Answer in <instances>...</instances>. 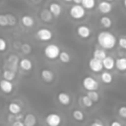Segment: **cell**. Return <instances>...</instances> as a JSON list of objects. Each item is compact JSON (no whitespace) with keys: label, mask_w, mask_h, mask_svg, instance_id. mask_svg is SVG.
Returning a JSON list of instances; mask_svg holds the SVG:
<instances>
[{"label":"cell","mask_w":126,"mask_h":126,"mask_svg":"<svg viewBox=\"0 0 126 126\" xmlns=\"http://www.w3.org/2000/svg\"><path fill=\"white\" fill-rule=\"evenodd\" d=\"M97 43L101 49H112L116 44V37L110 32H100L97 34Z\"/></svg>","instance_id":"obj_1"},{"label":"cell","mask_w":126,"mask_h":126,"mask_svg":"<svg viewBox=\"0 0 126 126\" xmlns=\"http://www.w3.org/2000/svg\"><path fill=\"white\" fill-rule=\"evenodd\" d=\"M43 52H44V55L48 59L54 60V59L58 58L59 53H60V49H59L58 45H56L54 43H50V44H48V45H46L44 47Z\"/></svg>","instance_id":"obj_2"},{"label":"cell","mask_w":126,"mask_h":126,"mask_svg":"<svg viewBox=\"0 0 126 126\" xmlns=\"http://www.w3.org/2000/svg\"><path fill=\"white\" fill-rule=\"evenodd\" d=\"M83 87L88 92H96L98 89V82L91 76H87L83 80Z\"/></svg>","instance_id":"obj_3"},{"label":"cell","mask_w":126,"mask_h":126,"mask_svg":"<svg viewBox=\"0 0 126 126\" xmlns=\"http://www.w3.org/2000/svg\"><path fill=\"white\" fill-rule=\"evenodd\" d=\"M18 64H19V58L17 55H10L6 61V63L4 64V70H8L11 72H16L17 68H18Z\"/></svg>","instance_id":"obj_4"},{"label":"cell","mask_w":126,"mask_h":126,"mask_svg":"<svg viewBox=\"0 0 126 126\" xmlns=\"http://www.w3.org/2000/svg\"><path fill=\"white\" fill-rule=\"evenodd\" d=\"M86 11L81 5H73L70 9V16L75 20H81L85 17Z\"/></svg>","instance_id":"obj_5"},{"label":"cell","mask_w":126,"mask_h":126,"mask_svg":"<svg viewBox=\"0 0 126 126\" xmlns=\"http://www.w3.org/2000/svg\"><path fill=\"white\" fill-rule=\"evenodd\" d=\"M61 117L57 113H49L45 117V123L48 126H59L61 124Z\"/></svg>","instance_id":"obj_6"},{"label":"cell","mask_w":126,"mask_h":126,"mask_svg":"<svg viewBox=\"0 0 126 126\" xmlns=\"http://www.w3.org/2000/svg\"><path fill=\"white\" fill-rule=\"evenodd\" d=\"M36 36L41 41H48L52 38L53 34H52V32L50 30H48L46 28H41L36 32Z\"/></svg>","instance_id":"obj_7"},{"label":"cell","mask_w":126,"mask_h":126,"mask_svg":"<svg viewBox=\"0 0 126 126\" xmlns=\"http://www.w3.org/2000/svg\"><path fill=\"white\" fill-rule=\"evenodd\" d=\"M89 67L94 73H98V72H100L102 70L101 61H99L97 59H94V58H91L90 59V61H89Z\"/></svg>","instance_id":"obj_8"},{"label":"cell","mask_w":126,"mask_h":126,"mask_svg":"<svg viewBox=\"0 0 126 126\" xmlns=\"http://www.w3.org/2000/svg\"><path fill=\"white\" fill-rule=\"evenodd\" d=\"M77 33L82 38H88L91 35V29L85 25H81L77 28Z\"/></svg>","instance_id":"obj_9"},{"label":"cell","mask_w":126,"mask_h":126,"mask_svg":"<svg viewBox=\"0 0 126 126\" xmlns=\"http://www.w3.org/2000/svg\"><path fill=\"white\" fill-rule=\"evenodd\" d=\"M48 11H49L50 14L52 15V17H53V16H54V17H58V16H60V14H61V12H62V8H61V6H60L58 3L52 2V3L49 4Z\"/></svg>","instance_id":"obj_10"},{"label":"cell","mask_w":126,"mask_h":126,"mask_svg":"<svg viewBox=\"0 0 126 126\" xmlns=\"http://www.w3.org/2000/svg\"><path fill=\"white\" fill-rule=\"evenodd\" d=\"M40 76L46 83H51L54 80V73L49 69H42L40 72Z\"/></svg>","instance_id":"obj_11"},{"label":"cell","mask_w":126,"mask_h":126,"mask_svg":"<svg viewBox=\"0 0 126 126\" xmlns=\"http://www.w3.org/2000/svg\"><path fill=\"white\" fill-rule=\"evenodd\" d=\"M13 84L11 82H8L6 80H1L0 81V90L5 93V94H11L13 92Z\"/></svg>","instance_id":"obj_12"},{"label":"cell","mask_w":126,"mask_h":126,"mask_svg":"<svg viewBox=\"0 0 126 126\" xmlns=\"http://www.w3.org/2000/svg\"><path fill=\"white\" fill-rule=\"evenodd\" d=\"M112 10V5L111 3L107 2V1H102V2H99L98 4V11L102 14H108L110 13Z\"/></svg>","instance_id":"obj_13"},{"label":"cell","mask_w":126,"mask_h":126,"mask_svg":"<svg viewBox=\"0 0 126 126\" xmlns=\"http://www.w3.org/2000/svg\"><path fill=\"white\" fill-rule=\"evenodd\" d=\"M114 62H115V60L113 59V57L107 55V56L101 61L102 68H105L106 70H111V69L114 68Z\"/></svg>","instance_id":"obj_14"},{"label":"cell","mask_w":126,"mask_h":126,"mask_svg":"<svg viewBox=\"0 0 126 126\" xmlns=\"http://www.w3.org/2000/svg\"><path fill=\"white\" fill-rule=\"evenodd\" d=\"M57 98H58V101L63 105H68L71 101V97H70L69 94H67L65 92H60L57 95Z\"/></svg>","instance_id":"obj_15"},{"label":"cell","mask_w":126,"mask_h":126,"mask_svg":"<svg viewBox=\"0 0 126 126\" xmlns=\"http://www.w3.org/2000/svg\"><path fill=\"white\" fill-rule=\"evenodd\" d=\"M24 126H35L36 124V118L33 114L28 113L24 117Z\"/></svg>","instance_id":"obj_16"},{"label":"cell","mask_w":126,"mask_h":126,"mask_svg":"<svg viewBox=\"0 0 126 126\" xmlns=\"http://www.w3.org/2000/svg\"><path fill=\"white\" fill-rule=\"evenodd\" d=\"M19 66L25 71H30L32 67V63L29 58H23L19 61Z\"/></svg>","instance_id":"obj_17"},{"label":"cell","mask_w":126,"mask_h":126,"mask_svg":"<svg viewBox=\"0 0 126 126\" xmlns=\"http://www.w3.org/2000/svg\"><path fill=\"white\" fill-rule=\"evenodd\" d=\"M8 110H9L10 114H12V115H18V114L21 113L22 108H21V106H20L18 103H16V102H11V103L8 105Z\"/></svg>","instance_id":"obj_18"},{"label":"cell","mask_w":126,"mask_h":126,"mask_svg":"<svg viewBox=\"0 0 126 126\" xmlns=\"http://www.w3.org/2000/svg\"><path fill=\"white\" fill-rule=\"evenodd\" d=\"M93 55H94L93 58L97 59V60H99V61H102V60L107 56V55H106V52H105L103 49H101V48H96V49H94V52H93Z\"/></svg>","instance_id":"obj_19"},{"label":"cell","mask_w":126,"mask_h":126,"mask_svg":"<svg viewBox=\"0 0 126 126\" xmlns=\"http://www.w3.org/2000/svg\"><path fill=\"white\" fill-rule=\"evenodd\" d=\"M114 66L119 70V71H125L126 70V59L124 57H120L115 60Z\"/></svg>","instance_id":"obj_20"},{"label":"cell","mask_w":126,"mask_h":126,"mask_svg":"<svg viewBox=\"0 0 126 126\" xmlns=\"http://www.w3.org/2000/svg\"><path fill=\"white\" fill-rule=\"evenodd\" d=\"M39 17L43 22H50L52 20V15L48 11V9H43L39 13Z\"/></svg>","instance_id":"obj_21"},{"label":"cell","mask_w":126,"mask_h":126,"mask_svg":"<svg viewBox=\"0 0 126 126\" xmlns=\"http://www.w3.org/2000/svg\"><path fill=\"white\" fill-rule=\"evenodd\" d=\"M22 24H23L25 27H27V28H31V27L33 26L34 21H33V19H32L31 16L26 15V16H23V17H22Z\"/></svg>","instance_id":"obj_22"},{"label":"cell","mask_w":126,"mask_h":126,"mask_svg":"<svg viewBox=\"0 0 126 126\" xmlns=\"http://www.w3.org/2000/svg\"><path fill=\"white\" fill-rule=\"evenodd\" d=\"M95 5V2L94 0H82L81 1V6L86 10H92Z\"/></svg>","instance_id":"obj_23"},{"label":"cell","mask_w":126,"mask_h":126,"mask_svg":"<svg viewBox=\"0 0 126 126\" xmlns=\"http://www.w3.org/2000/svg\"><path fill=\"white\" fill-rule=\"evenodd\" d=\"M99 22H100L101 26H102L103 28H106V29H108V28H110V27L112 26V21H111V19H110L109 17H107V16L101 17L100 20H99Z\"/></svg>","instance_id":"obj_24"},{"label":"cell","mask_w":126,"mask_h":126,"mask_svg":"<svg viewBox=\"0 0 126 126\" xmlns=\"http://www.w3.org/2000/svg\"><path fill=\"white\" fill-rule=\"evenodd\" d=\"M58 58L60 59V61H61L62 63H68V62H70V60H71V57H70L69 53L66 52V51H60Z\"/></svg>","instance_id":"obj_25"},{"label":"cell","mask_w":126,"mask_h":126,"mask_svg":"<svg viewBox=\"0 0 126 126\" xmlns=\"http://www.w3.org/2000/svg\"><path fill=\"white\" fill-rule=\"evenodd\" d=\"M100 78H101V81L105 84H110L112 82V75L109 72H103L100 75Z\"/></svg>","instance_id":"obj_26"},{"label":"cell","mask_w":126,"mask_h":126,"mask_svg":"<svg viewBox=\"0 0 126 126\" xmlns=\"http://www.w3.org/2000/svg\"><path fill=\"white\" fill-rule=\"evenodd\" d=\"M72 116H73V118H74L75 120H77V121H83L84 118H85L84 113H83L81 110H79V109L74 110V111L72 112Z\"/></svg>","instance_id":"obj_27"},{"label":"cell","mask_w":126,"mask_h":126,"mask_svg":"<svg viewBox=\"0 0 126 126\" xmlns=\"http://www.w3.org/2000/svg\"><path fill=\"white\" fill-rule=\"evenodd\" d=\"M15 73L14 72H11V71H8V70H4L3 72V80H6L8 82H11L15 79Z\"/></svg>","instance_id":"obj_28"},{"label":"cell","mask_w":126,"mask_h":126,"mask_svg":"<svg viewBox=\"0 0 126 126\" xmlns=\"http://www.w3.org/2000/svg\"><path fill=\"white\" fill-rule=\"evenodd\" d=\"M6 18H7V23H8V26L10 27H13L17 24V19L14 15L12 14H6Z\"/></svg>","instance_id":"obj_29"},{"label":"cell","mask_w":126,"mask_h":126,"mask_svg":"<svg viewBox=\"0 0 126 126\" xmlns=\"http://www.w3.org/2000/svg\"><path fill=\"white\" fill-rule=\"evenodd\" d=\"M87 96L93 101V102H96L99 99V94H97V92H88Z\"/></svg>","instance_id":"obj_30"},{"label":"cell","mask_w":126,"mask_h":126,"mask_svg":"<svg viewBox=\"0 0 126 126\" xmlns=\"http://www.w3.org/2000/svg\"><path fill=\"white\" fill-rule=\"evenodd\" d=\"M81 100H82V102H83V105H84L85 107H87V108L92 107V106H93V104H94V102H93V101H92V100H91L87 95L82 96Z\"/></svg>","instance_id":"obj_31"},{"label":"cell","mask_w":126,"mask_h":126,"mask_svg":"<svg viewBox=\"0 0 126 126\" xmlns=\"http://www.w3.org/2000/svg\"><path fill=\"white\" fill-rule=\"evenodd\" d=\"M20 49H21V51H22L24 54H30V53L32 52V46H31L29 43L21 44Z\"/></svg>","instance_id":"obj_32"},{"label":"cell","mask_w":126,"mask_h":126,"mask_svg":"<svg viewBox=\"0 0 126 126\" xmlns=\"http://www.w3.org/2000/svg\"><path fill=\"white\" fill-rule=\"evenodd\" d=\"M0 26H1V27H6V26H8L7 18H6V15H5V14H0Z\"/></svg>","instance_id":"obj_33"},{"label":"cell","mask_w":126,"mask_h":126,"mask_svg":"<svg viewBox=\"0 0 126 126\" xmlns=\"http://www.w3.org/2000/svg\"><path fill=\"white\" fill-rule=\"evenodd\" d=\"M7 49V42L3 37H0V52H3Z\"/></svg>","instance_id":"obj_34"},{"label":"cell","mask_w":126,"mask_h":126,"mask_svg":"<svg viewBox=\"0 0 126 126\" xmlns=\"http://www.w3.org/2000/svg\"><path fill=\"white\" fill-rule=\"evenodd\" d=\"M118 44L120 45L121 48L125 49V48H126V37H125V36H121V37L118 39Z\"/></svg>","instance_id":"obj_35"},{"label":"cell","mask_w":126,"mask_h":126,"mask_svg":"<svg viewBox=\"0 0 126 126\" xmlns=\"http://www.w3.org/2000/svg\"><path fill=\"white\" fill-rule=\"evenodd\" d=\"M118 114H119V116H121L122 118H125V117H126V107H125V106H121V107L118 109Z\"/></svg>","instance_id":"obj_36"},{"label":"cell","mask_w":126,"mask_h":126,"mask_svg":"<svg viewBox=\"0 0 126 126\" xmlns=\"http://www.w3.org/2000/svg\"><path fill=\"white\" fill-rule=\"evenodd\" d=\"M12 126H24V123L22 121H13Z\"/></svg>","instance_id":"obj_37"},{"label":"cell","mask_w":126,"mask_h":126,"mask_svg":"<svg viewBox=\"0 0 126 126\" xmlns=\"http://www.w3.org/2000/svg\"><path fill=\"white\" fill-rule=\"evenodd\" d=\"M110 126H122V124L120 122H118V121H112L110 123Z\"/></svg>","instance_id":"obj_38"},{"label":"cell","mask_w":126,"mask_h":126,"mask_svg":"<svg viewBox=\"0 0 126 126\" xmlns=\"http://www.w3.org/2000/svg\"><path fill=\"white\" fill-rule=\"evenodd\" d=\"M92 126H103V125L98 121H94V122L92 123Z\"/></svg>","instance_id":"obj_39"}]
</instances>
